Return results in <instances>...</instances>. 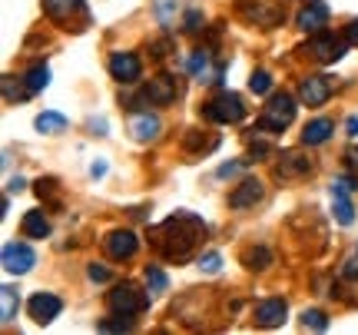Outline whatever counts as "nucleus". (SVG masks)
Returning a JSON list of instances; mask_svg holds the SVG:
<instances>
[{"instance_id":"1","label":"nucleus","mask_w":358,"mask_h":335,"mask_svg":"<svg viewBox=\"0 0 358 335\" xmlns=\"http://www.w3.org/2000/svg\"><path fill=\"white\" fill-rule=\"evenodd\" d=\"M203 236H206L203 220H196L192 213H176V216H169L166 222H159L153 229V245L173 262H186Z\"/></svg>"},{"instance_id":"2","label":"nucleus","mask_w":358,"mask_h":335,"mask_svg":"<svg viewBox=\"0 0 358 335\" xmlns=\"http://www.w3.org/2000/svg\"><path fill=\"white\" fill-rule=\"evenodd\" d=\"M295 120V100L289 93H272L268 97L266 110L259 116V129H268V133H282Z\"/></svg>"},{"instance_id":"3","label":"nucleus","mask_w":358,"mask_h":335,"mask_svg":"<svg viewBox=\"0 0 358 335\" xmlns=\"http://www.w3.org/2000/svg\"><path fill=\"white\" fill-rule=\"evenodd\" d=\"M203 113H206V120H213V123H239V120H245V104L239 93L222 90L203 106Z\"/></svg>"},{"instance_id":"4","label":"nucleus","mask_w":358,"mask_h":335,"mask_svg":"<svg viewBox=\"0 0 358 335\" xmlns=\"http://www.w3.org/2000/svg\"><path fill=\"white\" fill-rule=\"evenodd\" d=\"M106 302H110V309H113L116 315H127V319L129 315H140V312L150 306V299L143 296L133 283H116L113 292L106 296Z\"/></svg>"},{"instance_id":"5","label":"nucleus","mask_w":358,"mask_h":335,"mask_svg":"<svg viewBox=\"0 0 358 335\" xmlns=\"http://www.w3.org/2000/svg\"><path fill=\"white\" fill-rule=\"evenodd\" d=\"M348 47H352L348 40H338L335 34H329V30H319L315 37L308 40V53H312L315 60H322V64H335V60H342Z\"/></svg>"},{"instance_id":"6","label":"nucleus","mask_w":358,"mask_h":335,"mask_svg":"<svg viewBox=\"0 0 358 335\" xmlns=\"http://www.w3.org/2000/svg\"><path fill=\"white\" fill-rule=\"evenodd\" d=\"M352 190H355V180H352V176H338V180H332V206H335V220L342 222V226H352V222H355Z\"/></svg>"},{"instance_id":"7","label":"nucleus","mask_w":358,"mask_h":335,"mask_svg":"<svg viewBox=\"0 0 358 335\" xmlns=\"http://www.w3.org/2000/svg\"><path fill=\"white\" fill-rule=\"evenodd\" d=\"M37 266V252L27 243H7L3 245V269L10 276H24Z\"/></svg>"},{"instance_id":"8","label":"nucleus","mask_w":358,"mask_h":335,"mask_svg":"<svg viewBox=\"0 0 358 335\" xmlns=\"http://www.w3.org/2000/svg\"><path fill=\"white\" fill-rule=\"evenodd\" d=\"M27 309H30V319L37 325H50L64 312V299L53 296V292H37V296H30Z\"/></svg>"},{"instance_id":"9","label":"nucleus","mask_w":358,"mask_h":335,"mask_svg":"<svg viewBox=\"0 0 358 335\" xmlns=\"http://www.w3.org/2000/svg\"><path fill=\"white\" fill-rule=\"evenodd\" d=\"M106 256L116 259V262H127V259L136 256V249H140V239H136V232L133 229H113L106 236Z\"/></svg>"},{"instance_id":"10","label":"nucleus","mask_w":358,"mask_h":335,"mask_svg":"<svg viewBox=\"0 0 358 335\" xmlns=\"http://www.w3.org/2000/svg\"><path fill=\"white\" fill-rule=\"evenodd\" d=\"M176 93H179L176 80L163 73V77H153L146 87H143V100H146V104H153V106H166V104L176 100Z\"/></svg>"},{"instance_id":"11","label":"nucleus","mask_w":358,"mask_h":335,"mask_svg":"<svg viewBox=\"0 0 358 335\" xmlns=\"http://www.w3.org/2000/svg\"><path fill=\"white\" fill-rule=\"evenodd\" d=\"M299 97L306 106H322L329 97H332V80L329 77H306L302 87H299Z\"/></svg>"},{"instance_id":"12","label":"nucleus","mask_w":358,"mask_h":335,"mask_svg":"<svg viewBox=\"0 0 358 335\" xmlns=\"http://www.w3.org/2000/svg\"><path fill=\"white\" fill-rule=\"evenodd\" d=\"M110 73H113V80H120V83H136L140 80V57L136 53H113L110 57Z\"/></svg>"},{"instance_id":"13","label":"nucleus","mask_w":358,"mask_h":335,"mask_svg":"<svg viewBox=\"0 0 358 335\" xmlns=\"http://www.w3.org/2000/svg\"><path fill=\"white\" fill-rule=\"evenodd\" d=\"M285 302L282 299H266V302H259L256 306V325L262 329H275V325L285 322Z\"/></svg>"},{"instance_id":"14","label":"nucleus","mask_w":358,"mask_h":335,"mask_svg":"<svg viewBox=\"0 0 358 335\" xmlns=\"http://www.w3.org/2000/svg\"><path fill=\"white\" fill-rule=\"evenodd\" d=\"M325 24H329V7H325V3H319V0H312L306 10L299 13V27H302V30H308V34H319Z\"/></svg>"},{"instance_id":"15","label":"nucleus","mask_w":358,"mask_h":335,"mask_svg":"<svg viewBox=\"0 0 358 335\" xmlns=\"http://www.w3.org/2000/svg\"><path fill=\"white\" fill-rule=\"evenodd\" d=\"M332 133H335V123L329 120V116H319V120L306 123V129H302V143H306V146H322Z\"/></svg>"},{"instance_id":"16","label":"nucleus","mask_w":358,"mask_h":335,"mask_svg":"<svg viewBox=\"0 0 358 335\" xmlns=\"http://www.w3.org/2000/svg\"><path fill=\"white\" fill-rule=\"evenodd\" d=\"M43 10H47L50 20L66 24L73 13H83V0H43Z\"/></svg>"},{"instance_id":"17","label":"nucleus","mask_w":358,"mask_h":335,"mask_svg":"<svg viewBox=\"0 0 358 335\" xmlns=\"http://www.w3.org/2000/svg\"><path fill=\"white\" fill-rule=\"evenodd\" d=\"M129 129H133V136H136L140 143H146V140H156V136H159L163 123H159V116L136 113V116H133V123H129Z\"/></svg>"},{"instance_id":"18","label":"nucleus","mask_w":358,"mask_h":335,"mask_svg":"<svg viewBox=\"0 0 358 335\" xmlns=\"http://www.w3.org/2000/svg\"><path fill=\"white\" fill-rule=\"evenodd\" d=\"M20 229H24L27 239H47L50 236V220L40 209H30L24 216V222H20Z\"/></svg>"},{"instance_id":"19","label":"nucleus","mask_w":358,"mask_h":335,"mask_svg":"<svg viewBox=\"0 0 358 335\" xmlns=\"http://www.w3.org/2000/svg\"><path fill=\"white\" fill-rule=\"evenodd\" d=\"M259 199H262V183L245 180L243 186L229 196V206L232 209H245V206H252V203H259Z\"/></svg>"},{"instance_id":"20","label":"nucleus","mask_w":358,"mask_h":335,"mask_svg":"<svg viewBox=\"0 0 358 335\" xmlns=\"http://www.w3.org/2000/svg\"><path fill=\"white\" fill-rule=\"evenodd\" d=\"M47 83H50V70L43 64H37V66H30L27 70V77H24V87L30 93H40V90H47Z\"/></svg>"},{"instance_id":"21","label":"nucleus","mask_w":358,"mask_h":335,"mask_svg":"<svg viewBox=\"0 0 358 335\" xmlns=\"http://www.w3.org/2000/svg\"><path fill=\"white\" fill-rule=\"evenodd\" d=\"M0 299H3V312H0V319H3V325H10L13 319H17V306H20V299H17V289L3 285V289H0Z\"/></svg>"},{"instance_id":"22","label":"nucleus","mask_w":358,"mask_h":335,"mask_svg":"<svg viewBox=\"0 0 358 335\" xmlns=\"http://www.w3.org/2000/svg\"><path fill=\"white\" fill-rule=\"evenodd\" d=\"M186 66H189V73L199 80V83H203V80H209V53H206V50H196V53H192Z\"/></svg>"},{"instance_id":"23","label":"nucleus","mask_w":358,"mask_h":335,"mask_svg":"<svg viewBox=\"0 0 358 335\" xmlns=\"http://www.w3.org/2000/svg\"><path fill=\"white\" fill-rule=\"evenodd\" d=\"M37 129L40 133H60V129H66V116L64 113H40Z\"/></svg>"},{"instance_id":"24","label":"nucleus","mask_w":358,"mask_h":335,"mask_svg":"<svg viewBox=\"0 0 358 335\" xmlns=\"http://www.w3.org/2000/svg\"><path fill=\"white\" fill-rule=\"evenodd\" d=\"M146 285H150V292H166V272L163 269H156V266H146Z\"/></svg>"},{"instance_id":"25","label":"nucleus","mask_w":358,"mask_h":335,"mask_svg":"<svg viewBox=\"0 0 358 335\" xmlns=\"http://www.w3.org/2000/svg\"><path fill=\"white\" fill-rule=\"evenodd\" d=\"M302 325H306V329H315V332H325V329H329V319H325V312H319V309H306L302 312Z\"/></svg>"},{"instance_id":"26","label":"nucleus","mask_w":358,"mask_h":335,"mask_svg":"<svg viewBox=\"0 0 358 335\" xmlns=\"http://www.w3.org/2000/svg\"><path fill=\"white\" fill-rule=\"evenodd\" d=\"M249 90L256 93V97H266V93L272 90V77H268L266 70H256V73L249 77Z\"/></svg>"},{"instance_id":"27","label":"nucleus","mask_w":358,"mask_h":335,"mask_svg":"<svg viewBox=\"0 0 358 335\" xmlns=\"http://www.w3.org/2000/svg\"><path fill=\"white\" fill-rule=\"evenodd\" d=\"M299 156H285V163L279 166V176H292V173H306L308 163H295Z\"/></svg>"},{"instance_id":"28","label":"nucleus","mask_w":358,"mask_h":335,"mask_svg":"<svg viewBox=\"0 0 358 335\" xmlns=\"http://www.w3.org/2000/svg\"><path fill=\"white\" fill-rule=\"evenodd\" d=\"M219 266H222V259H219V252H206V256L199 259V269L209 272V276H213V272H219Z\"/></svg>"},{"instance_id":"29","label":"nucleus","mask_w":358,"mask_h":335,"mask_svg":"<svg viewBox=\"0 0 358 335\" xmlns=\"http://www.w3.org/2000/svg\"><path fill=\"white\" fill-rule=\"evenodd\" d=\"M245 262H249V269H266L268 252H266V249H252V252L245 256Z\"/></svg>"},{"instance_id":"30","label":"nucleus","mask_w":358,"mask_h":335,"mask_svg":"<svg viewBox=\"0 0 358 335\" xmlns=\"http://www.w3.org/2000/svg\"><path fill=\"white\" fill-rule=\"evenodd\" d=\"M87 276H90V283H106V279H110V269H106L103 262H93L87 269Z\"/></svg>"},{"instance_id":"31","label":"nucleus","mask_w":358,"mask_h":335,"mask_svg":"<svg viewBox=\"0 0 358 335\" xmlns=\"http://www.w3.org/2000/svg\"><path fill=\"white\" fill-rule=\"evenodd\" d=\"M123 319H127V315H120V322H100L96 329H100V332H129V322H123Z\"/></svg>"},{"instance_id":"32","label":"nucleus","mask_w":358,"mask_h":335,"mask_svg":"<svg viewBox=\"0 0 358 335\" xmlns=\"http://www.w3.org/2000/svg\"><path fill=\"white\" fill-rule=\"evenodd\" d=\"M345 40H348V43H352V47H358V17H355V20H352V24L345 27Z\"/></svg>"},{"instance_id":"33","label":"nucleus","mask_w":358,"mask_h":335,"mask_svg":"<svg viewBox=\"0 0 358 335\" xmlns=\"http://www.w3.org/2000/svg\"><path fill=\"white\" fill-rule=\"evenodd\" d=\"M345 129H348V136H352V140H358V116H348Z\"/></svg>"},{"instance_id":"34","label":"nucleus","mask_w":358,"mask_h":335,"mask_svg":"<svg viewBox=\"0 0 358 335\" xmlns=\"http://www.w3.org/2000/svg\"><path fill=\"white\" fill-rule=\"evenodd\" d=\"M345 159H348V166H355V169H358V146H352V150H348Z\"/></svg>"},{"instance_id":"35","label":"nucleus","mask_w":358,"mask_h":335,"mask_svg":"<svg viewBox=\"0 0 358 335\" xmlns=\"http://www.w3.org/2000/svg\"><path fill=\"white\" fill-rule=\"evenodd\" d=\"M90 173H93V176H103V173H106V166H103V163H93V169H90Z\"/></svg>"}]
</instances>
